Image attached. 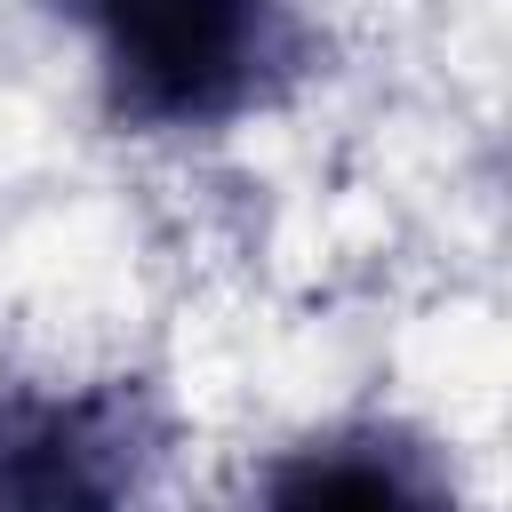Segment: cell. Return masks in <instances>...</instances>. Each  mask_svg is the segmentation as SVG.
<instances>
[{
    "label": "cell",
    "instance_id": "obj_1",
    "mask_svg": "<svg viewBox=\"0 0 512 512\" xmlns=\"http://www.w3.org/2000/svg\"><path fill=\"white\" fill-rule=\"evenodd\" d=\"M96 32L128 128H216L296 88L312 32L288 0H48Z\"/></svg>",
    "mask_w": 512,
    "mask_h": 512
},
{
    "label": "cell",
    "instance_id": "obj_2",
    "mask_svg": "<svg viewBox=\"0 0 512 512\" xmlns=\"http://www.w3.org/2000/svg\"><path fill=\"white\" fill-rule=\"evenodd\" d=\"M144 480L136 392H0V512H128Z\"/></svg>",
    "mask_w": 512,
    "mask_h": 512
},
{
    "label": "cell",
    "instance_id": "obj_3",
    "mask_svg": "<svg viewBox=\"0 0 512 512\" xmlns=\"http://www.w3.org/2000/svg\"><path fill=\"white\" fill-rule=\"evenodd\" d=\"M264 512H456V488L424 440L360 424L288 448L264 472Z\"/></svg>",
    "mask_w": 512,
    "mask_h": 512
}]
</instances>
